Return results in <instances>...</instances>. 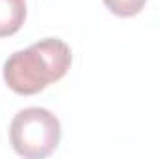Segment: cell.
Masks as SVG:
<instances>
[{"instance_id": "cell-1", "label": "cell", "mask_w": 159, "mask_h": 159, "mask_svg": "<svg viewBox=\"0 0 159 159\" xmlns=\"http://www.w3.org/2000/svg\"><path fill=\"white\" fill-rule=\"evenodd\" d=\"M71 67V49L58 38H45L13 52L4 62V81L19 96H34L56 83Z\"/></svg>"}, {"instance_id": "cell-2", "label": "cell", "mask_w": 159, "mask_h": 159, "mask_svg": "<svg viewBox=\"0 0 159 159\" xmlns=\"http://www.w3.org/2000/svg\"><path fill=\"white\" fill-rule=\"evenodd\" d=\"M62 139L60 120L43 107L19 111L10 124V142L13 150L26 159H43L51 155Z\"/></svg>"}, {"instance_id": "cell-3", "label": "cell", "mask_w": 159, "mask_h": 159, "mask_svg": "<svg viewBox=\"0 0 159 159\" xmlns=\"http://www.w3.org/2000/svg\"><path fill=\"white\" fill-rule=\"evenodd\" d=\"M26 19V0H0V38L13 36Z\"/></svg>"}, {"instance_id": "cell-4", "label": "cell", "mask_w": 159, "mask_h": 159, "mask_svg": "<svg viewBox=\"0 0 159 159\" xmlns=\"http://www.w3.org/2000/svg\"><path fill=\"white\" fill-rule=\"evenodd\" d=\"M103 4L118 17H135L144 10L146 0H103Z\"/></svg>"}]
</instances>
